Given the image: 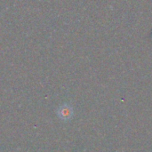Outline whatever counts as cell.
<instances>
[{"mask_svg":"<svg viewBox=\"0 0 152 152\" xmlns=\"http://www.w3.org/2000/svg\"><path fill=\"white\" fill-rule=\"evenodd\" d=\"M56 114L58 116V118L62 120V121H69L73 118L74 115V110L73 107L69 104V103H64L62 105H61L57 110H56Z\"/></svg>","mask_w":152,"mask_h":152,"instance_id":"obj_1","label":"cell"}]
</instances>
